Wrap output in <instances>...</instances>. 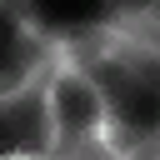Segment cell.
I'll list each match as a JSON object with an SVG mask.
<instances>
[{
    "label": "cell",
    "instance_id": "cell-7",
    "mask_svg": "<svg viewBox=\"0 0 160 160\" xmlns=\"http://www.w3.org/2000/svg\"><path fill=\"white\" fill-rule=\"evenodd\" d=\"M150 20H160V5H155V15H150Z\"/></svg>",
    "mask_w": 160,
    "mask_h": 160
},
{
    "label": "cell",
    "instance_id": "cell-2",
    "mask_svg": "<svg viewBox=\"0 0 160 160\" xmlns=\"http://www.w3.org/2000/svg\"><path fill=\"white\" fill-rule=\"evenodd\" d=\"M55 70H60V45L20 90H5L0 130H5V150L10 155H50L55 150V100H50Z\"/></svg>",
    "mask_w": 160,
    "mask_h": 160
},
{
    "label": "cell",
    "instance_id": "cell-5",
    "mask_svg": "<svg viewBox=\"0 0 160 160\" xmlns=\"http://www.w3.org/2000/svg\"><path fill=\"white\" fill-rule=\"evenodd\" d=\"M155 5L160 0H110V15L115 20H145V15H155Z\"/></svg>",
    "mask_w": 160,
    "mask_h": 160
},
{
    "label": "cell",
    "instance_id": "cell-1",
    "mask_svg": "<svg viewBox=\"0 0 160 160\" xmlns=\"http://www.w3.org/2000/svg\"><path fill=\"white\" fill-rule=\"evenodd\" d=\"M70 65H80L105 100V145L110 150H160V45L130 25H95L60 35Z\"/></svg>",
    "mask_w": 160,
    "mask_h": 160
},
{
    "label": "cell",
    "instance_id": "cell-6",
    "mask_svg": "<svg viewBox=\"0 0 160 160\" xmlns=\"http://www.w3.org/2000/svg\"><path fill=\"white\" fill-rule=\"evenodd\" d=\"M130 25H140V30H145V35L160 45V20H150V15H145V20H130Z\"/></svg>",
    "mask_w": 160,
    "mask_h": 160
},
{
    "label": "cell",
    "instance_id": "cell-3",
    "mask_svg": "<svg viewBox=\"0 0 160 160\" xmlns=\"http://www.w3.org/2000/svg\"><path fill=\"white\" fill-rule=\"evenodd\" d=\"M50 100H55V155L105 145V100H100L95 80L80 65L65 60V50H60V70H55Z\"/></svg>",
    "mask_w": 160,
    "mask_h": 160
},
{
    "label": "cell",
    "instance_id": "cell-4",
    "mask_svg": "<svg viewBox=\"0 0 160 160\" xmlns=\"http://www.w3.org/2000/svg\"><path fill=\"white\" fill-rule=\"evenodd\" d=\"M30 20L50 35H75V30H95V25H115L110 0H25Z\"/></svg>",
    "mask_w": 160,
    "mask_h": 160
}]
</instances>
